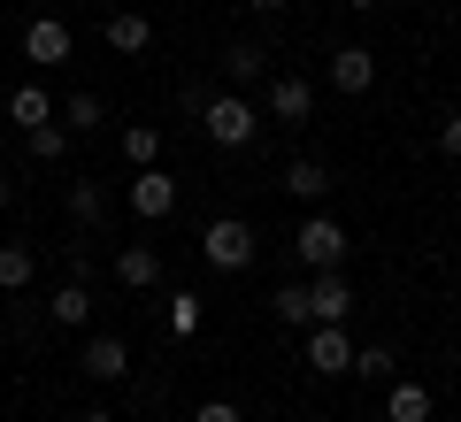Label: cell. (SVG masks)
<instances>
[{"mask_svg":"<svg viewBox=\"0 0 461 422\" xmlns=\"http://www.w3.org/2000/svg\"><path fill=\"white\" fill-rule=\"evenodd\" d=\"M193 115H200V130H208V147H223V154H247L254 130H262V108H254L247 93H208Z\"/></svg>","mask_w":461,"mask_h":422,"instance_id":"1","label":"cell"},{"mask_svg":"<svg viewBox=\"0 0 461 422\" xmlns=\"http://www.w3.org/2000/svg\"><path fill=\"white\" fill-rule=\"evenodd\" d=\"M254 223L247 215H215L208 230H200V261H208V269H223V276H239V269H254Z\"/></svg>","mask_w":461,"mask_h":422,"instance_id":"2","label":"cell"},{"mask_svg":"<svg viewBox=\"0 0 461 422\" xmlns=\"http://www.w3.org/2000/svg\"><path fill=\"white\" fill-rule=\"evenodd\" d=\"M293 261H300V269H339V261H346V230L339 223H330V215H300V230H293Z\"/></svg>","mask_w":461,"mask_h":422,"instance_id":"3","label":"cell"},{"mask_svg":"<svg viewBox=\"0 0 461 422\" xmlns=\"http://www.w3.org/2000/svg\"><path fill=\"white\" fill-rule=\"evenodd\" d=\"M123 208H131L139 223H162V215H177V177H169L162 162H154V169H131V184H123Z\"/></svg>","mask_w":461,"mask_h":422,"instance_id":"4","label":"cell"},{"mask_svg":"<svg viewBox=\"0 0 461 422\" xmlns=\"http://www.w3.org/2000/svg\"><path fill=\"white\" fill-rule=\"evenodd\" d=\"M77 376H93V384H123V376H131V346L115 338V330L85 338V346H77Z\"/></svg>","mask_w":461,"mask_h":422,"instance_id":"5","label":"cell"},{"mask_svg":"<svg viewBox=\"0 0 461 422\" xmlns=\"http://www.w3.org/2000/svg\"><path fill=\"white\" fill-rule=\"evenodd\" d=\"M69 54H77V39H69L62 16H32V23H23V62L54 69V62H69Z\"/></svg>","mask_w":461,"mask_h":422,"instance_id":"6","label":"cell"},{"mask_svg":"<svg viewBox=\"0 0 461 422\" xmlns=\"http://www.w3.org/2000/svg\"><path fill=\"white\" fill-rule=\"evenodd\" d=\"M308 369L315 376H346V369H354V338H346V323H308Z\"/></svg>","mask_w":461,"mask_h":422,"instance_id":"7","label":"cell"},{"mask_svg":"<svg viewBox=\"0 0 461 422\" xmlns=\"http://www.w3.org/2000/svg\"><path fill=\"white\" fill-rule=\"evenodd\" d=\"M308 315H315V323H346V315H354V284H346V269H315L308 276Z\"/></svg>","mask_w":461,"mask_h":422,"instance_id":"8","label":"cell"},{"mask_svg":"<svg viewBox=\"0 0 461 422\" xmlns=\"http://www.w3.org/2000/svg\"><path fill=\"white\" fill-rule=\"evenodd\" d=\"M308 115H315V85H308V77H293V69H285V77H269V123L300 130Z\"/></svg>","mask_w":461,"mask_h":422,"instance_id":"9","label":"cell"},{"mask_svg":"<svg viewBox=\"0 0 461 422\" xmlns=\"http://www.w3.org/2000/svg\"><path fill=\"white\" fill-rule=\"evenodd\" d=\"M369 85H377V54L369 47H339L330 54V93L354 100V93H369Z\"/></svg>","mask_w":461,"mask_h":422,"instance_id":"10","label":"cell"},{"mask_svg":"<svg viewBox=\"0 0 461 422\" xmlns=\"http://www.w3.org/2000/svg\"><path fill=\"white\" fill-rule=\"evenodd\" d=\"M100 39H108V54H147L154 23H147V8H115V16L100 23Z\"/></svg>","mask_w":461,"mask_h":422,"instance_id":"11","label":"cell"},{"mask_svg":"<svg viewBox=\"0 0 461 422\" xmlns=\"http://www.w3.org/2000/svg\"><path fill=\"white\" fill-rule=\"evenodd\" d=\"M47 323L54 330H85V323H93V284H77V276L54 284V292H47Z\"/></svg>","mask_w":461,"mask_h":422,"instance_id":"12","label":"cell"},{"mask_svg":"<svg viewBox=\"0 0 461 422\" xmlns=\"http://www.w3.org/2000/svg\"><path fill=\"white\" fill-rule=\"evenodd\" d=\"M285 193H293L300 208H323L330 200V169L315 162V154H293V162H285Z\"/></svg>","mask_w":461,"mask_h":422,"instance_id":"13","label":"cell"},{"mask_svg":"<svg viewBox=\"0 0 461 422\" xmlns=\"http://www.w3.org/2000/svg\"><path fill=\"white\" fill-rule=\"evenodd\" d=\"M115 284L123 292H154L162 284V254L154 246H115Z\"/></svg>","mask_w":461,"mask_h":422,"instance_id":"14","label":"cell"},{"mask_svg":"<svg viewBox=\"0 0 461 422\" xmlns=\"http://www.w3.org/2000/svg\"><path fill=\"white\" fill-rule=\"evenodd\" d=\"M430 384H415V376H393L384 384V422H430Z\"/></svg>","mask_w":461,"mask_h":422,"instance_id":"15","label":"cell"},{"mask_svg":"<svg viewBox=\"0 0 461 422\" xmlns=\"http://www.w3.org/2000/svg\"><path fill=\"white\" fill-rule=\"evenodd\" d=\"M262 69H269V54L254 47V39H230V47H223V77H230V93L262 85Z\"/></svg>","mask_w":461,"mask_h":422,"instance_id":"16","label":"cell"},{"mask_svg":"<svg viewBox=\"0 0 461 422\" xmlns=\"http://www.w3.org/2000/svg\"><path fill=\"white\" fill-rule=\"evenodd\" d=\"M69 223H77V230H100V223H108V193H100L93 177L69 184Z\"/></svg>","mask_w":461,"mask_h":422,"instance_id":"17","label":"cell"},{"mask_svg":"<svg viewBox=\"0 0 461 422\" xmlns=\"http://www.w3.org/2000/svg\"><path fill=\"white\" fill-rule=\"evenodd\" d=\"M8 123H16V130H32V123H54V100L39 93V85H16V93H8Z\"/></svg>","mask_w":461,"mask_h":422,"instance_id":"18","label":"cell"},{"mask_svg":"<svg viewBox=\"0 0 461 422\" xmlns=\"http://www.w3.org/2000/svg\"><path fill=\"white\" fill-rule=\"evenodd\" d=\"M100 123H108V100H100V93H69L62 100V130L85 139V130H100Z\"/></svg>","mask_w":461,"mask_h":422,"instance_id":"19","label":"cell"},{"mask_svg":"<svg viewBox=\"0 0 461 422\" xmlns=\"http://www.w3.org/2000/svg\"><path fill=\"white\" fill-rule=\"evenodd\" d=\"M115 147H123V162H131V169H154V162H162V130H154V123H131Z\"/></svg>","mask_w":461,"mask_h":422,"instance_id":"20","label":"cell"},{"mask_svg":"<svg viewBox=\"0 0 461 422\" xmlns=\"http://www.w3.org/2000/svg\"><path fill=\"white\" fill-rule=\"evenodd\" d=\"M269 315H277L285 330H308L315 315H308V284H277V292H269Z\"/></svg>","mask_w":461,"mask_h":422,"instance_id":"21","label":"cell"},{"mask_svg":"<svg viewBox=\"0 0 461 422\" xmlns=\"http://www.w3.org/2000/svg\"><path fill=\"white\" fill-rule=\"evenodd\" d=\"M162 323H169V338H200V292H169Z\"/></svg>","mask_w":461,"mask_h":422,"instance_id":"22","label":"cell"},{"mask_svg":"<svg viewBox=\"0 0 461 422\" xmlns=\"http://www.w3.org/2000/svg\"><path fill=\"white\" fill-rule=\"evenodd\" d=\"M32 269H39L32 246H0V292H23V284H32Z\"/></svg>","mask_w":461,"mask_h":422,"instance_id":"23","label":"cell"},{"mask_svg":"<svg viewBox=\"0 0 461 422\" xmlns=\"http://www.w3.org/2000/svg\"><path fill=\"white\" fill-rule=\"evenodd\" d=\"M393 369H400V361H393V346H354V369H346V376H369V384H393Z\"/></svg>","mask_w":461,"mask_h":422,"instance_id":"24","label":"cell"},{"mask_svg":"<svg viewBox=\"0 0 461 422\" xmlns=\"http://www.w3.org/2000/svg\"><path fill=\"white\" fill-rule=\"evenodd\" d=\"M23 147H32V162H62V154H69V130L62 123H32V130H23Z\"/></svg>","mask_w":461,"mask_h":422,"instance_id":"25","label":"cell"},{"mask_svg":"<svg viewBox=\"0 0 461 422\" xmlns=\"http://www.w3.org/2000/svg\"><path fill=\"white\" fill-rule=\"evenodd\" d=\"M438 154H446V162H461V108L438 123Z\"/></svg>","mask_w":461,"mask_h":422,"instance_id":"26","label":"cell"},{"mask_svg":"<svg viewBox=\"0 0 461 422\" xmlns=\"http://www.w3.org/2000/svg\"><path fill=\"white\" fill-rule=\"evenodd\" d=\"M193 422H239V407H230V400H208V407H200Z\"/></svg>","mask_w":461,"mask_h":422,"instance_id":"27","label":"cell"},{"mask_svg":"<svg viewBox=\"0 0 461 422\" xmlns=\"http://www.w3.org/2000/svg\"><path fill=\"white\" fill-rule=\"evenodd\" d=\"M346 8H354V16H377V8H384V0H346Z\"/></svg>","mask_w":461,"mask_h":422,"instance_id":"28","label":"cell"},{"mask_svg":"<svg viewBox=\"0 0 461 422\" xmlns=\"http://www.w3.org/2000/svg\"><path fill=\"white\" fill-rule=\"evenodd\" d=\"M77 422H115V415H108V407H85V415H77Z\"/></svg>","mask_w":461,"mask_h":422,"instance_id":"29","label":"cell"},{"mask_svg":"<svg viewBox=\"0 0 461 422\" xmlns=\"http://www.w3.org/2000/svg\"><path fill=\"white\" fill-rule=\"evenodd\" d=\"M8 193H16V177H8V169H0V208H8Z\"/></svg>","mask_w":461,"mask_h":422,"instance_id":"30","label":"cell"},{"mask_svg":"<svg viewBox=\"0 0 461 422\" xmlns=\"http://www.w3.org/2000/svg\"><path fill=\"white\" fill-rule=\"evenodd\" d=\"M247 8H262V16H269V8H285V0H247Z\"/></svg>","mask_w":461,"mask_h":422,"instance_id":"31","label":"cell"},{"mask_svg":"<svg viewBox=\"0 0 461 422\" xmlns=\"http://www.w3.org/2000/svg\"><path fill=\"white\" fill-rule=\"evenodd\" d=\"M0 154H8V130H0Z\"/></svg>","mask_w":461,"mask_h":422,"instance_id":"32","label":"cell"}]
</instances>
